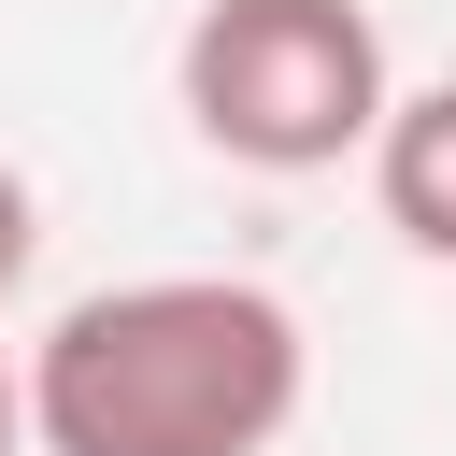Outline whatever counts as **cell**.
I'll return each mask as SVG.
<instances>
[{"instance_id":"6da1fadb","label":"cell","mask_w":456,"mask_h":456,"mask_svg":"<svg viewBox=\"0 0 456 456\" xmlns=\"http://www.w3.org/2000/svg\"><path fill=\"white\" fill-rule=\"evenodd\" d=\"M28 456H271L314 399V328L256 271L86 285L28 356Z\"/></svg>"},{"instance_id":"7a4b0ae2","label":"cell","mask_w":456,"mask_h":456,"mask_svg":"<svg viewBox=\"0 0 456 456\" xmlns=\"http://www.w3.org/2000/svg\"><path fill=\"white\" fill-rule=\"evenodd\" d=\"M171 100L228 171L299 185V171L370 157L399 71H385V28L356 0H200L171 43Z\"/></svg>"},{"instance_id":"3957f363","label":"cell","mask_w":456,"mask_h":456,"mask_svg":"<svg viewBox=\"0 0 456 456\" xmlns=\"http://www.w3.org/2000/svg\"><path fill=\"white\" fill-rule=\"evenodd\" d=\"M370 200H385V228H399L428 271H456V71H428V86L385 100V128H370Z\"/></svg>"},{"instance_id":"277c9868","label":"cell","mask_w":456,"mask_h":456,"mask_svg":"<svg viewBox=\"0 0 456 456\" xmlns=\"http://www.w3.org/2000/svg\"><path fill=\"white\" fill-rule=\"evenodd\" d=\"M28 256H43V185H28L14 157H0V299L28 285Z\"/></svg>"},{"instance_id":"5b68a950","label":"cell","mask_w":456,"mask_h":456,"mask_svg":"<svg viewBox=\"0 0 456 456\" xmlns=\"http://www.w3.org/2000/svg\"><path fill=\"white\" fill-rule=\"evenodd\" d=\"M0 456H28V385H14V356H0Z\"/></svg>"}]
</instances>
